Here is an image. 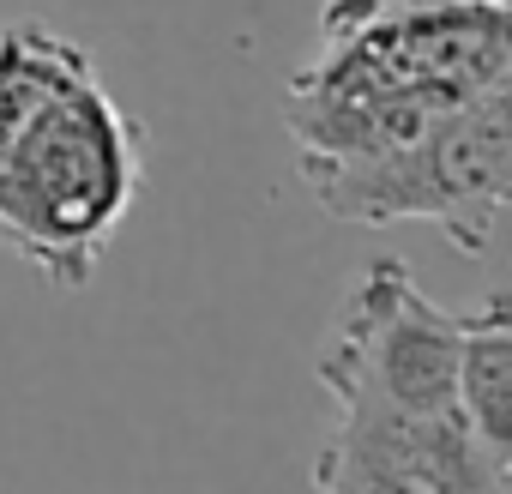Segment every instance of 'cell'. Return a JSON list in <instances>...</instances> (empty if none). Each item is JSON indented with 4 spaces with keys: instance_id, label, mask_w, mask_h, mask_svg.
I'll use <instances>...</instances> for the list:
<instances>
[{
    "instance_id": "7a4b0ae2",
    "label": "cell",
    "mask_w": 512,
    "mask_h": 494,
    "mask_svg": "<svg viewBox=\"0 0 512 494\" xmlns=\"http://www.w3.org/2000/svg\"><path fill=\"white\" fill-rule=\"evenodd\" d=\"M145 187V127L91 73L0 157V247L55 290H85Z\"/></svg>"
},
{
    "instance_id": "3957f363",
    "label": "cell",
    "mask_w": 512,
    "mask_h": 494,
    "mask_svg": "<svg viewBox=\"0 0 512 494\" xmlns=\"http://www.w3.org/2000/svg\"><path fill=\"white\" fill-rule=\"evenodd\" d=\"M296 175L338 223H434L464 260L500 241L512 199V79L458 103L404 145L362 157L296 151Z\"/></svg>"
},
{
    "instance_id": "5b68a950",
    "label": "cell",
    "mask_w": 512,
    "mask_h": 494,
    "mask_svg": "<svg viewBox=\"0 0 512 494\" xmlns=\"http://www.w3.org/2000/svg\"><path fill=\"white\" fill-rule=\"evenodd\" d=\"M308 482L326 494H506L512 464L494 458L458 410L332 416Z\"/></svg>"
},
{
    "instance_id": "52a82bcc",
    "label": "cell",
    "mask_w": 512,
    "mask_h": 494,
    "mask_svg": "<svg viewBox=\"0 0 512 494\" xmlns=\"http://www.w3.org/2000/svg\"><path fill=\"white\" fill-rule=\"evenodd\" d=\"M458 416L470 434L512 464V308L500 290L482 296V308L464 314L458 338Z\"/></svg>"
},
{
    "instance_id": "277c9868",
    "label": "cell",
    "mask_w": 512,
    "mask_h": 494,
    "mask_svg": "<svg viewBox=\"0 0 512 494\" xmlns=\"http://www.w3.org/2000/svg\"><path fill=\"white\" fill-rule=\"evenodd\" d=\"M464 314H446L398 260H368L326 332L314 380L332 416H440L458 410Z\"/></svg>"
},
{
    "instance_id": "6da1fadb",
    "label": "cell",
    "mask_w": 512,
    "mask_h": 494,
    "mask_svg": "<svg viewBox=\"0 0 512 494\" xmlns=\"http://www.w3.org/2000/svg\"><path fill=\"white\" fill-rule=\"evenodd\" d=\"M506 79L512 0H326L284 127L296 151L362 157L416 139Z\"/></svg>"
},
{
    "instance_id": "8992f818",
    "label": "cell",
    "mask_w": 512,
    "mask_h": 494,
    "mask_svg": "<svg viewBox=\"0 0 512 494\" xmlns=\"http://www.w3.org/2000/svg\"><path fill=\"white\" fill-rule=\"evenodd\" d=\"M97 61L85 43L61 37L43 19H7L0 25V157L7 145L79 79H91Z\"/></svg>"
}]
</instances>
